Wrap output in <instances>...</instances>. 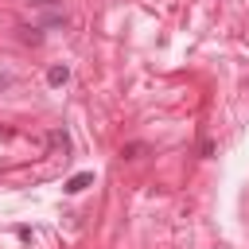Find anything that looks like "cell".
Returning <instances> with one entry per match:
<instances>
[{"label":"cell","mask_w":249,"mask_h":249,"mask_svg":"<svg viewBox=\"0 0 249 249\" xmlns=\"http://www.w3.org/2000/svg\"><path fill=\"white\" fill-rule=\"evenodd\" d=\"M89 183H93V171H78V175H70V179L62 183V191H66V195H82Z\"/></svg>","instance_id":"cell-1"},{"label":"cell","mask_w":249,"mask_h":249,"mask_svg":"<svg viewBox=\"0 0 249 249\" xmlns=\"http://www.w3.org/2000/svg\"><path fill=\"white\" fill-rule=\"evenodd\" d=\"M66 78H70V66H62V62H54V66L47 70V82H51V86H66Z\"/></svg>","instance_id":"cell-2"},{"label":"cell","mask_w":249,"mask_h":249,"mask_svg":"<svg viewBox=\"0 0 249 249\" xmlns=\"http://www.w3.org/2000/svg\"><path fill=\"white\" fill-rule=\"evenodd\" d=\"M23 43H39V27H23Z\"/></svg>","instance_id":"cell-3"},{"label":"cell","mask_w":249,"mask_h":249,"mask_svg":"<svg viewBox=\"0 0 249 249\" xmlns=\"http://www.w3.org/2000/svg\"><path fill=\"white\" fill-rule=\"evenodd\" d=\"M35 4H43V8H51V4H54V0H35Z\"/></svg>","instance_id":"cell-4"},{"label":"cell","mask_w":249,"mask_h":249,"mask_svg":"<svg viewBox=\"0 0 249 249\" xmlns=\"http://www.w3.org/2000/svg\"><path fill=\"white\" fill-rule=\"evenodd\" d=\"M0 86H8V74H0Z\"/></svg>","instance_id":"cell-5"}]
</instances>
